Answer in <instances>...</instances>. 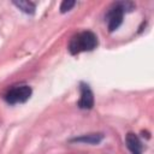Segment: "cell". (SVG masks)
I'll return each mask as SVG.
<instances>
[{"mask_svg": "<svg viewBox=\"0 0 154 154\" xmlns=\"http://www.w3.org/2000/svg\"><path fill=\"white\" fill-rule=\"evenodd\" d=\"M97 46V36L91 31H82L75 35L70 43L69 51L71 54H78L81 52H89L95 49Z\"/></svg>", "mask_w": 154, "mask_h": 154, "instance_id": "cell-1", "label": "cell"}, {"mask_svg": "<svg viewBox=\"0 0 154 154\" xmlns=\"http://www.w3.org/2000/svg\"><path fill=\"white\" fill-rule=\"evenodd\" d=\"M134 8V4L129 1H118L112 5L109 11L106 14L107 18V24H108V30L114 31L116 29L119 28V25L123 22V16L125 12H129Z\"/></svg>", "mask_w": 154, "mask_h": 154, "instance_id": "cell-2", "label": "cell"}, {"mask_svg": "<svg viewBox=\"0 0 154 154\" xmlns=\"http://www.w3.org/2000/svg\"><path fill=\"white\" fill-rule=\"evenodd\" d=\"M31 93H32V90L29 85H16L5 93L4 99L10 105L23 103L30 99Z\"/></svg>", "mask_w": 154, "mask_h": 154, "instance_id": "cell-3", "label": "cell"}, {"mask_svg": "<svg viewBox=\"0 0 154 154\" xmlns=\"http://www.w3.org/2000/svg\"><path fill=\"white\" fill-rule=\"evenodd\" d=\"M79 90H81V97L78 100V107L82 109H90L94 106V94L90 89V87L87 83H81L79 84Z\"/></svg>", "mask_w": 154, "mask_h": 154, "instance_id": "cell-4", "label": "cell"}, {"mask_svg": "<svg viewBox=\"0 0 154 154\" xmlns=\"http://www.w3.org/2000/svg\"><path fill=\"white\" fill-rule=\"evenodd\" d=\"M125 143H126V147L129 148V150L132 153V154H142V143L140 141V138L137 137V135L132 134V132H129L125 137Z\"/></svg>", "mask_w": 154, "mask_h": 154, "instance_id": "cell-5", "label": "cell"}, {"mask_svg": "<svg viewBox=\"0 0 154 154\" xmlns=\"http://www.w3.org/2000/svg\"><path fill=\"white\" fill-rule=\"evenodd\" d=\"M103 135L97 132V134H87V135H82L79 137H75L72 140H70L71 142H78V143H87V144H97L102 141Z\"/></svg>", "mask_w": 154, "mask_h": 154, "instance_id": "cell-6", "label": "cell"}, {"mask_svg": "<svg viewBox=\"0 0 154 154\" xmlns=\"http://www.w3.org/2000/svg\"><path fill=\"white\" fill-rule=\"evenodd\" d=\"M13 5L17 6L20 11H23L26 14H34L35 13V4L31 1H26V0H19V1H13Z\"/></svg>", "mask_w": 154, "mask_h": 154, "instance_id": "cell-7", "label": "cell"}, {"mask_svg": "<svg viewBox=\"0 0 154 154\" xmlns=\"http://www.w3.org/2000/svg\"><path fill=\"white\" fill-rule=\"evenodd\" d=\"M75 5H76V1H73V0H64L60 4V12L61 13H66L70 10H72V7Z\"/></svg>", "mask_w": 154, "mask_h": 154, "instance_id": "cell-8", "label": "cell"}]
</instances>
